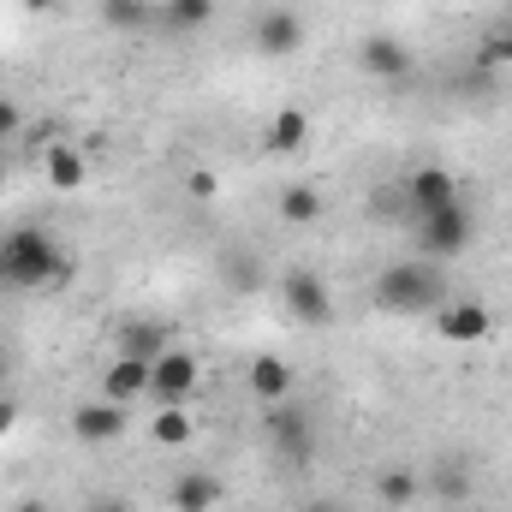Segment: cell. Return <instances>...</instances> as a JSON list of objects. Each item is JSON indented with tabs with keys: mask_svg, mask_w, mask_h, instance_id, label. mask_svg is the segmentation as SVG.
Segmentation results:
<instances>
[{
	"mask_svg": "<svg viewBox=\"0 0 512 512\" xmlns=\"http://www.w3.org/2000/svg\"><path fill=\"white\" fill-rule=\"evenodd\" d=\"M72 280V256L60 251V239L48 227H12L0 239V286L36 292V286H60Z\"/></svg>",
	"mask_w": 512,
	"mask_h": 512,
	"instance_id": "cell-1",
	"label": "cell"
},
{
	"mask_svg": "<svg viewBox=\"0 0 512 512\" xmlns=\"http://www.w3.org/2000/svg\"><path fill=\"white\" fill-rule=\"evenodd\" d=\"M447 304V274L435 256H399L376 274V310L387 316H435Z\"/></svg>",
	"mask_w": 512,
	"mask_h": 512,
	"instance_id": "cell-2",
	"label": "cell"
},
{
	"mask_svg": "<svg viewBox=\"0 0 512 512\" xmlns=\"http://www.w3.org/2000/svg\"><path fill=\"white\" fill-rule=\"evenodd\" d=\"M197 387H203V358L191 346H179V340L149 364V399L155 405H191Z\"/></svg>",
	"mask_w": 512,
	"mask_h": 512,
	"instance_id": "cell-3",
	"label": "cell"
},
{
	"mask_svg": "<svg viewBox=\"0 0 512 512\" xmlns=\"http://www.w3.org/2000/svg\"><path fill=\"white\" fill-rule=\"evenodd\" d=\"M471 233H477V221H471L465 203H447V209H429V215L411 221V239H417L423 256H459L471 245Z\"/></svg>",
	"mask_w": 512,
	"mask_h": 512,
	"instance_id": "cell-4",
	"label": "cell"
},
{
	"mask_svg": "<svg viewBox=\"0 0 512 512\" xmlns=\"http://www.w3.org/2000/svg\"><path fill=\"white\" fill-rule=\"evenodd\" d=\"M280 304H286V316L304 322V328H328V322H334V292H328V280H322L316 268H286Z\"/></svg>",
	"mask_w": 512,
	"mask_h": 512,
	"instance_id": "cell-5",
	"label": "cell"
},
{
	"mask_svg": "<svg viewBox=\"0 0 512 512\" xmlns=\"http://www.w3.org/2000/svg\"><path fill=\"white\" fill-rule=\"evenodd\" d=\"M268 441H274V459H280V465H310V459H316V423H310L304 405H292V399L268 405Z\"/></svg>",
	"mask_w": 512,
	"mask_h": 512,
	"instance_id": "cell-6",
	"label": "cell"
},
{
	"mask_svg": "<svg viewBox=\"0 0 512 512\" xmlns=\"http://www.w3.org/2000/svg\"><path fill=\"white\" fill-rule=\"evenodd\" d=\"M251 42H256V54H268V60H292V54H304L310 24H304L298 6H268V12H256Z\"/></svg>",
	"mask_w": 512,
	"mask_h": 512,
	"instance_id": "cell-7",
	"label": "cell"
},
{
	"mask_svg": "<svg viewBox=\"0 0 512 512\" xmlns=\"http://www.w3.org/2000/svg\"><path fill=\"white\" fill-rule=\"evenodd\" d=\"M399 203H405V215L417 221V215L447 209V203H465V197H459V179H453L441 161H423V167H411V173L399 179Z\"/></svg>",
	"mask_w": 512,
	"mask_h": 512,
	"instance_id": "cell-8",
	"label": "cell"
},
{
	"mask_svg": "<svg viewBox=\"0 0 512 512\" xmlns=\"http://www.w3.org/2000/svg\"><path fill=\"white\" fill-rule=\"evenodd\" d=\"M435 334L447 346H483V340H495V310L483 298H447L435 310Z\"/></svg>",
	"mask_w": 512,
	"mask_h": 512,
	"instance_id": "cell-9",
	"label": "cell"
},
{
	"mask_svg": "<svg viewBox=\"0 0 512 512\" xmlns=\"http://www.w3.org/2000/svg\"><path fill=\"white\" fill-rule=\"evenodd\" d=\"M352 66L364 72V78H376V84H399V78H411V48L393 36V30H370L364 42H358V54H352Z\"/></svg>",
	"mask_w": 512,
	"mask_h": 512,
	"instance_id": "cell-10",
	"label": "cell"
},
{
	"mask_svg": "<svg viewBox=\"0 0 512 512\" xmlns=\"http://www.w3.org/2000/svg\"><path fill=\"white\" fill-rule=\"evenodd\" d=\"M167 346H173V322H161V316H126V322L114 328V358L155 364Z\"/></svg>",
	"mask_w": 512,
	"mask_h": 512,
	"instance_id": "cell-11",
	"label": "cell"
},
{
	"mask_svg": "<svg viewBox=\"0 0 512 512\" xmlns=\"http://www.w3.org/2000/svg\"><path fill=\"white\" fill-rule=\"evenodd\" d=\"M126 435V405H114V399H84L78 411H72V441L78 447H114Z\"/></svg>",
	"mask_w": 512,
	"mask_h": 512,
	"instance_id": "cell-12",
	"label": "cell"
},
{
	"mask_svg": "<svg viewBox=\"0 0 512 512\" xmlns=\"http://www.w3.org/2000/svg\"><path fill=\"white\" fill-rule=\"evenodd\" d=\"M245 387H251L256 405H280V399L298 393V370H292L286 358H274V352H256L251 370H245Z\"/></svg>",
	"mask_w": 512,
	"mask_h": 512,
	"instance_id": "cell-13",
	"label": "cell"
},
{
	"mask_svg": "<svg viewBox=\"0 0 512 512\" xmlns=\"http://www.w3.org/2000/svg\"><path fill=\"white\" fill-rule=\"evenodd\" d=\"M262 149H268V155H304V149H310V114H304L298 102L274 108L268 126H262Z\"/></svg>",
	"mask_w": 512,
	"mask_h": 512,
	"instance_id": "cell-14",
	"label": "cell"
},
{
	"mask_svg": "<svg viewBox=\"0 0 512 512\" xmlns=\"http://www.w3.org/2000/svg\"><path fill=\"white\" fill-rule=\"evenodd\" d=\"M221 477H209V471H185V477H173V489H167V501L173 512H215L221 507Z\"/></svg>",
	"mask_w": 512,
	"mask_h": 512,
	"instance_id": "cell-15",
	"label": "cell"
},
{
	"mask_svg": "<svg viewBox=\"0 0 512 512\" xmlns=\"http://www.w3.org/2000/svg\"><path fill=\"white\" fill-rule=\"evenodd\" d=\"M209 18H215V0H155V24L167 36H197L209 30Z\"/></svg>",
	"mask_w": 512,
	"mask_h": 512,
	"instance_id": "cell-16",
	"label": "cell"
},
{
	"mask_svg": "<svg viewBox=\"0 0 512 512\" xmlns=\"http://www.w3.org/2000/svg\"><path fill=\"white\" fill-rule=\"evenodd\" d=\"M102 399H114V405L149 399V364H137V358H114V364L102 370Z\"/></svg>",
	"mask_w": 512,
	"mask_h": 512,
	"instance_id": "cell-17",
	"label": "cell"
},
{
	"mask_svg": "<svg viewBox=\"0 0 512 512\" xmlns=\"http://www.w3.org/2000/svg\"><path fill=\"white\" fill-rule=\"evenodd\" d=\"M423 495V477L411 471V465H387L382 477H376V501H382L387 512H399V507H411Z\"/></svg>",
	"mask_w": 512,
	"mask_h": 512,
	"instance_id": "cell-18",
	"label": "cell"
},
{
	"mask_svg": "<svg viewBox=\"0 0 512 512\" xmlns=\"http://www.w3.org/2000/svg\"><path fill=\"white\" fill-rule=\"evenodd\" d=\"M42 173H48V185H54V191H78V185L90 179V161H84L78 149H66V143H60V149H48Z\"/></svg>",
	"mask_w": 512,
	"mask_h": 512,
	"instance_id": "cell-19",
	"label": "cell"
},
{
	"mask_svg": "<svg viewBox=\"0 0 512 512\" xmlns=\"http://www.w3.org/2000/svg\"><path fill=\"white\" fill-rule=\"evenodd\" d=\"M280 221L286 227H316L322 221V191L316 185H286L280 191Z\"/></svg>",
	"mask_w": 512,
	"mask_h": 512,
	"instance_id": "cell-20",
	"label": "cell"
},
{
	"mask_svg": "<svg viewBox=\"0 0 512 512\" xmlns=\"http://www.w3.org/2000/svg\"><path fill=\"white\" fill-rule=\"evenodd\" d=\"M102 24L108 30H149L155 24V0H102Z\"/></svg>",
	"mask_w": 512,
	"mask_h": 512,
	"instance_id": "cell-21",
	"label": "cell"
},
{
	"mask_svg": "<svg viewBox=\"0 0 512 512\" xmlns=\"http://www.w3.org/2000/svg\"><path fill=\"white\" fill-rule=\"evenodd\" d=\"M149 441H155V447H185V441H191V417H185V405H155Z\"/></svg>",
	"mask_w": 512,
	"mask_h": 512,
	"instance_id": "cell-22",
	"label": "cell"
},
{
	"mask_svg": "<svg viewBox=\"0 0 512 512\" xmlns=\"http://www.w3.org/2000/svg\"><path fill=\"white\" fill-rule=\"evenodd\" d=\"M477 60L483 66H512V30H489L483 48H477Z\"/></svg>",
	"mask_w": 512,
	"mask_h": 512,
	"instance_id": "cell-23",
	"label": "cell"
},
{
	"mask_svg": "<svg viewBox=\"0 0 512 512\" xmlns=\"http://www.w3.org/2000/svg\"><path fill=\"white\" fill-rule=\"evenodd\" d=\"M185 191H191V197H197V203H209V197H215V191H221V179H215V173H209V167H191V173H185Z\"/></svg>",
	"mask_w": 512,
	"mask_h": 512,
	"instance_id": "cell-24",
	"label": "cell"
},
{
	"mask_svg": "<svg viewBox=\"0 0 512 512\" xmlns=\"http://www.w3.org/2000/svg\"><path fill=\"white\" fill-rule=\"evenodd\" d=\"M441 495H447V501H465V465H459V459L441 465Z\"/></svg>",
	"mask_w": 512,
	"mask_h": 512,
	"instance_id": "cell-25",
	"label": "cell"
},
{
	"mask_svg": "<svg viewBox=\"0 0 512 512\" xmlns=\"http://www.w3.org/2000/svg\"><path fill=\"white\" fill-rule=\"evenodd\" d=\"M18 120H24V114H18V102H12V96H0V137H12Z\"/></svg>",
	"mask_w": 512,
	"mask_h": 512,
	"instance_id": "cell-26",
	"label": "cell"
},
{
	"mask_svg": "<svg viewBox=\"0 0 512 512\" xmlns=\"http://www.w3.org/2000/svg\"><path fill=\"white\" fill-rule=\"evenodd\" d=\"M18 417H24V405H18V399H0V435H12Z\"/></svg>",
	"mask_w": 512,
	"mask_h": 512,
	"instance_id": "cell-27",
	"label": "cell"
},
{
	"mask_svg": "<svg viewBox=\"0 0 512 512\" xmlns=\"http://www.w3.org/2000/svg\"><path fill=\"white\" fill-rule=\"evenodd\" d=\"M298 512H346V507H340L334 495H304V501H298Z\"/></svg>",
	"mask_w": 512,
	"mask_h": 512,
	"instance_id": "cell-28",
	"label": "cell"
},
{
	"mask_svg": "<svg viewBox=\"0 0 512 512\" xmlns=\"http://www.w3.org/2000/svg\"><path fill=\"white\" fill-rule=\"evenodd\" d=\"M90 512H131V501H120V495H96Z\"/></svg>",
	"mask_w": 512,
	"mask_h": 512,
	"instance_id": "cell-29",
	"label": "cell"
},
{
	"mask_svg": "<svg viewBox=\"0 0 512 512\" xmlns=\"http://www.w3.org/2000/svg\"><path fill=\"white\" fill-rule=\"evenodd\" d=\"M18 6H24V12H30V18H42V12H54V6H60V0H18Z\"/></svg>",
	"mask_w": 512,
	"mask_h": 512,
	"instance_id": "cell-30",
	"label": "cell"
},
{
	"mask_svg": "<svg viewBox=\"0 0 512 512\" xmlns=\"http://www.w3.org/2000/svg\"><path fill=\"white\" fill-rule=\"evenodd\" d=\"M12 512H54V507H48V501H36V495H24V501H18Z\"/></svg>",
	"mask_w": 512,
	"mask_h": 512,
	"instance_id": "cell-31",
	"label": "cell"
},
{
	"mask_svg": "<svg viewBox=\"0 0 512 512\" xmlns=\"http://www.w3.org/2000/svg\"><path fill=\"white\" fill-rule=\"evenodd\" d=\"M0 376H6V352H0Z\"/></svg>",
	"mask_w": 512,
	"mask_h": 512,
	"instance_id": "cell-32",
	"label": "cell"
},
{
	"mask_svg": "<svg viewBox=\"0 0 512 512\" xmlns=\"http://www.w3.org/2000/svg\"><path fill=\"white\" fill-rule=\"evenodd\" d=\"M507 30H512V6H507Z\"/></svg>",
	"mask_w": 512,
	"mask_h": 512,
	"instance_id": "cell-33",
	"label": "cell"
},
{
	"mask_svg": "<svg viewBox=\"0 0 512 512\" xmlns=\"http://www.w3.org/2000/svg\"><path fill=\"white\" fill-rule=\"evenodd\" d=\"M0 179H6V173H0Z\"/></svg>",
	"mask_w": 512,
	"mask_h": 512,
	"instance_id": "cell-34",
	"label": "cell"
}]
</instances>
